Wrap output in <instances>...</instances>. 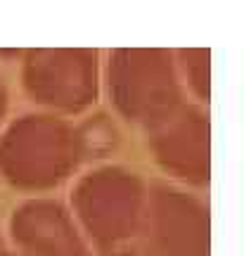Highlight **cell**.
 Listing matches in <instances>:
<instances>
[{
  "label": "cell",
  "mask_w": 244,
  "mask_h": 256,
  "mask_svg": "<svg viewBox=\"0 0 244 256\" xmlns=\"http://www.w3.org/2000/svg\"><path fill=\"white\" fill-rule=\"evenodd\" d=\"M180 57V69L185 74V78L190 83L192 92L197 95L199 100L208 102V86H211V74H208V50H202V48H192V50H180L178 52Z\"/></svg>",
  "instance_id": "obj_8"
},
{
  "label": "cell",
  "mask_w": 244,
  "mask_h": 256,
  "mask_svg": "<svg viewBox=\"0 0 244 256\" xmlns=\"http://www.w3.org/2000/svg\"><path fill=\"white\" fill-rule=\"evenodd\" d=\"M10 238L24 256H92L72 211L50 197L19 204L10 216Z\"/></svg>",
  "instance_id": "obj_7"
},
{
  "label": "cell",
  "mask_w": 244,
  "mask_h": 256,
  "mask_svg": "<svg viewBox=\"0 0 244 256\" xmlns=\"http://www.w3.org/2000/svg\"><path fill=\"white\" fill-rule=\"evenodd\" d=\"M0 256H24V254H19V252H8V249H5Z\"/></svg>",
  "instance_id": "obj_11"
},
{
  "label": "cell",
  "mask_w": 244,
  "mask_h": 256,
  "mask_svg": "<svg viewBox=\"0 0 244 256\" xmlns=\"http://www.w3.org/2000/svg\"><path fill=\"white\" fill-rule=\"evenodd\" d=\"M5 252V244H2V238H0V254Z\"/></svg>",
  "instance_id": "obj_12"
},
{
  "label": "cell",
  "mask_w": 244,
  "mask_h": 256,
  "mask_svg": "<svg viewBox=\"0 0 244 256\" xmlns=\"http://www.w3.org/2000/svg\"><path fill=\"white\" fill-rule=\"evenodd\" d=\"M78 128V136H81V142H83V152H86V159L88 156H100L104 154L107 150L114 147L116 142V130H114V124L107 119V116H95V119L86 121L83 126H76Z\"/></svg>",
  "instance_id": "obj_9"
},
{
  "label": "cell",
  "mask_w": 244,
  "mask_h": 256,
  "mask_svg": "<svg viewBox=\"0 0 244 256\" xmlns=\"http://www.w3.org/2000/svg\"><path fill=\"white\" fill-rule=\"evenodd\" d=\"M83 159L78 128L57 114H24L0 136V178L22 192L54 190Z\"/></svg>",
  "instance_id": "obj_1"
},
{
  "label": "cell",
  "mask_w": 244,
  "mask_h": 256,
  "mask_svg": "<svg viewBox=\"0 0 244 256\" xmlns=\"http://www.w3.org/2000/svg\"><path fill=\"white\" fill-rule=\"evenodd\" d=\"M22 86L31 100L57 114H81L100 92L98 52L88 48H38L24 55Z\"/></svg>",
  "instance_id": "obj_5"
},
{
  "label": "cell",
  "mask_w": 244,
  "mask_h": 256,
  "mask_svg": "<svg viewBox=\"0 0 244 256\" xmlns=\"http://www.w3.org/2000/svg\"><path fill=\"white\" fill-rule=\"evenodd\" d=\"M147 136L164 174L190 188H206L211 180V124L199 107L182 104Z\"/></svg>",
  "instance_id": "obj_6"
},
{
  "label": "cell",
  "mask_w": 244,
  "mask_h": 256,
  "mask_svg": "<svg viewBox=\"0 0 244 256\" xmlns=\"http://www.w3.org/2000/svg\"><path fill=\"white\" fill-rule=\"evenodd\" d=\"M5 114H8V90H5V83L0 78V126L5 121Z\"/></svg>",
  "instance_id": "obj_10"
},
{
  "label": "cell",
  "mask_w": 244,
  "mask_h": 256,
  "mask_svg": "<svg viewBox=\"0 0 244 256\" xmlns=\"http://www.w3.org/2000/svg\"><path fill=\"white\" fill-rule=\"evenodd\" d=\"M116 256H130V254H116Z\"/></svg>",
  "instance_id": "obj_13"
},
{
  "label": "cell",
  "mask_w": 244,
  "mask_h": 256,
  "mask_svg": "<svg viewBox=\"0 0 244 256\" xmlns=\"http://www.w3.org/2000/svg\"><path fill=\"white\" fill-rule=\"evenodd\" d=\"M147 197L145 180L124 166L83 174L72 190V216L88 244L104 256L128 254L138 235Z\"/></svg>",
  "instance_id": "obj_2"
},
{
  "label": "cell",
  "mask_w": 244,
  "mask_h": 256,
  "mask_svg": "<svg viewBox=\"0 0 244 256\" xmlns=\"http://www.w3.org/2000/svg\"><path fill=\"white\" fill-rule=\"evenodd\" d=\"M133 256H211V211L197 194L152 183Z\"/></svg>",
  "instance_id": "obj_4"
},
{
  "label": "cell",
  "mask_w": 244,
  "mask_h": 256,
  "mask_svg": "<svg viewBox=\"0 0 244 256\" xmlns=\"http://www.w3.org/2000/svg\"><path fill=\"white\" fill-rule=\"evenodd\" d=\"M107 86L121 119L147 133L182 107V86L171 52L159 48H118L109 55Z\"/></svg>",
  "instance_id": "obj_3"
}]
</instances>
